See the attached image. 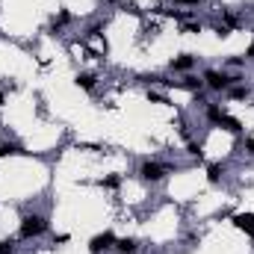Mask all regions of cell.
Here are the masks:
<instances>
[{
    "mask_svg": "<svg viewBox=\"0 0 254 254\" xmlns=\"http://www.w3.org/2000/svg\"><path fill=\"white\" fill-rule=\"evenodd\" d=\"M48 231V219L45 216H24L21 219V240H36V237H42Z\"/></svg>",
    "mask_w": 254,
    "mask_h": 254,
    "instance_id": "cell-1",
    "label": "cell"
},
{
    "mask_svg": "<svg viewBox=\"0 0 254 254\" xmlns=\"http://www.w3.org/2000/svg\"><path fill=\"white\" fill-rule=\"evenodd\" d=\"M243 77H228L225 71H216V68H210L207 74H204V83L213 89V92H225V89H231V86H237Z\"/></svg>",
    "mask_w": 254,
    "mask_h": 254,
    "instance_id": "cell-2",
    "label": "cell"
},
{
    "mask_svg": "<svg viewBox=\"0 0 254 254\" xmlns=\"http://www.w3.org/2000/svg\"><path fill=\"white\" fill-rule=\"evenodd\" d=\"M139 175H142V181H148V184H157V181H163V178L169 175V169H166V166H160V163H142Z\"/></svg>",
    "mask_w": 254,
    "mask_h": 254,
    "instance_id": "cell-3",
    "label": "cell"
},
{
    "mask_svg": "<svg viewBox=\"0 0 254 254\" xmlns=\"http://www.w3.org/2000/svg\"><path fill=\"white\" fill-rule=\"evenodd\" d=\"M110 246H116V234H113V231H104V234L92 237V243H89V252H92V254H101V252H107Z\"/></svg>",
    "mask_w": 254,
    "mask_h": 254,
    "instance_id": "cell-4",
    "label": "cell"
},
{
    "mask_svg": "<svg viewBox=\"0 0 254 254\" xmlns=\"http://www.w3.org/2000/svg\"><path fill=\"white\" fill-rule=\"evenodd\" d=\"M234 225H237L240 231H246L249 237H254V213H237V216H234Z\"/></svg>",
    "mask_w": 254,
    "mask_h": 254,
    "instance_id": "cell-5",
    "label": "cell"
},
{
    "mask_svg": "<svg viewBox=\"0 0 254 254\" xmlns=\"http://www.w3.org/2000/svg\"><path fill=\"white\" fill-rule=\"evenodd\" d=\"M219 127H225L228 133H243V122H240V119H234V116H228V113H222Z\"/></svg>",
    "mask_w": 254,
    "mask_h": 254,
    "instance_id": "cell-6",
    "label": "cell"
},
{
    "mask_svg": "<svg viewBox=\"0 0 254 254\" xmlns=\"http://www.w3.org/2000/svg\"><path fill=\"white\" fill-rule=\"evenodd\" d=\"M195 65V57L192 54H181L178 60H172V71H190Z\"/></svg>",
    "mask_w": 254,
    "mask_h": 254,
    "instance_id": "cell-7",
    "label": "cell"
},
{
    "mask_svg": "<svg viewBox=\"0 0 254 254\" xmlns=\"http://www.w3.org/2000/svg\"><path fill=\"white\" fill-rule=\"evenodd\" d=\"M222 175H225L222 163H210V166H207V181H210V184H219V181H222Z\"/></svg>",
    "mask_w": 254,
    "mask_h": 254,
    "instance_id": "cell-8",
    "label": "cell"
},
{
    "mask_svg": "<svg viewBox=\"0 0 254 254\" xmlns=\"http://www.w3.org/2000/svg\"><path fill=\"white\" fill-rule=\"evenodd\" d=\"M12 154H27L21 145H15V142H0V160L3 157H12Z\"/></svg>",
    "mask_w": 254,
    "mask_h": 254,
    "instance_id": "cell-9",
    "label": "cell"
},
{
    "mask_svg": "<svg viewBox=\"0 0 254 254\" xmlns=\"http://www.w3.org/2000/svg\"><path fill=\"white\" fill-rule=\"evenodd\" d=\"M77 86H80V89H86V92H92V89H95V74H89V71L77 74Z\"/></svg>",
    "mask_w": 254,
    "mask_h": 254,
    "instance_id": "cell-10",
    "label": "cell"
},
{
    "mask_svg": "<svg viewBox=\"0 0 254 254\" xmlns=\"http://www.w3.org/2000/svg\"><path fill=\"white\" fill-rule=\"evenodd\" d=\"M116 249H119V254H133V252H136V240H130V237L116 240Z\"/></svg>",
    "mask_w": 254,
    "mask_h": 254,
    "instance_id": "cell-11",
    "label": "cell"
},
{
    "mask_svg": "<svg viewBox=\"0 0 254 254\" xmlns=\"http://www.w3.org/2000/svg\"><path fill=\"white\" fill-rule=\"evenodd\" d=\"M101 187H104V190H119V187H122V175H107V178L101 181Z\"/></svg>",
    "mask_w": 254,
    "mask_h": 254,
    "instance_id": "cell-12",
    "label": "cell"
},
{
    "mask_svg": "<svg viewBox=\"0 0 254 254\" xmlns=\"http://www.w3.org/2000/svg\"><path fill=\"white\" fill-rule=\"evenodd\" d=\"M181 86H184V89H190V92H201L204 80H198V77H187V80H181Z\"/></svg>",
    "mask_w": 254,
    "mask_h": 254,
    "instance_id": "cell-13",
    "label": "cell"
},
{
    "mask_svg": "<svg viewBox=\"0 0 254 254\" xmlns=\"http://www.w3.org/2000/svg\"><path fill=\"white\" fill-rule=\"evenodd\" d=\"M219 119H222V110L216 104H207V122L210 125H219Z\"/></svg>",
    "mask_w": 254,
    "mask_h": 254,
    "instance_id": "cell-14",
    "label": "cell"
},
{
    "mask_svg": "<svg viewBox=\"0 0 254 254\" xmlns=\"http://www.w3.org/2000/svg\"><path fill=\"white\" fill-rule=\"evenodd\" d=\"M231 98H234V101H246V98H249V89L237 83V86H231Z\"/></svg>",
    "mask_w": 254,
    "mask_h": 254,
    "instance_id": "cell-15",
    "label": "cell"
},
{
    "mask_svg": "<svg viewBox=\"0 0 254 254\" xmlns=\"http://www.w3.org/2000/svg\"><path fill=\"white\" fill-rule=\"evenodd\" d=\"M187 151H190L192 157H198V160H204V148H201L198 142H190V148H187Z\"/></svg>",
    "mask_w": 254,
    "mask_h": 254,
    "instance_id": "cell-16",
    "label": "cell"
},
{
    "mask_svg": "<svg viewBox=\"0 0 254 254\" xmlns=\"http://www.w3.org/2000/svg\"><path fill=\"white\" fill-rule=\"evenodd\" d=\"M68 21H71V12H68V9H63V12L57 15V21H54V27H63V24H68Z\"/></svg>",
    "mask_w": 254,
    "mask_h": 254,
    "instance_id": "cell-17",
    "label": "cell"
},
{
    "mask_svg": "<svg viewBox=\"0 0 254 254\" xmlns=\"http://www.w3.org/2000/svg\"><path fill=\"white\" fill-rule=\"evenodd\" d=\"M0 254H15V243L12 240H3L0 243Z\"/></svg>",
    "mask_w": 254,
    "mask_h": 254,
    "instance_id": "cell-18",
    "label": "cell"
},
{
    "mask_svg": "<svg viewBox=\"0 0 254 254\" xmlns=\"http://www.w3.org/2000/svg\"><path fill=\"white\" fill-rule=\"evenodd\" d=\"M163 15H169V18H178V21H184V18H187V12H181V9H163Z\"/></svg>",
    "mask_w": 254,
    "mask_h": 254,
    "instance_id": "cell-19",
    "label": "cell"
},
{
    "mask_svg": "<svg viewBox=\"0 0 254 254\" xmlns=\"http://www.w3.org/2000/svg\"><path fill=\"white\" fill-rule=\"evenodd\" d=\"M89 33H92V36H104V24H95V27H92Z\"/></svg>",
    "mask_w": 254,
    "mask_h": 254,
    "instance_id": "cell-20",
    "label": "cell"
},
{
    "mask_svg": "<svg viewBox=\"0 0 254 254\" xmlns=\"http://www.w3.org/2000/svg\"><path fill=\"white\" fill-rule=\"evenodd\" d=\"M246 154H252V157H254V139H252V136L246 139Z\"/></svg>",
    "mask_w": 254,
    "mask_h": 254,
    "instance_id": "cell-21",
    "label": "cell"
},
{
    "mask_svg": "<svg viewBox=\"0 0 254 254\" xmlns=\"http://www.w3.org/2000/svg\"><path fill=\"white\" fill-rule=\"evenodd\" d=\"M187 33H201V24H187Z\"/></svg>",
    "mask_w": 254,
    "mask_h": 254,
    "instance_id": "cell-22",
    "label": "cell"
},
{
    "mask_svg": "<svg viewBox=\"0 0 254 254\" xmlns=\"http://www.w3.org/2000/svg\"><path fill=\"white\" fill-rule=\"evenodd\" d=\"M175 3H184V6H198L201 0H175Z\"/></svg>",
    "mask_w": 254,
    "mask_h": 254,
    "instance_id": "cell-23",
    "label": "cell"
},
{
    "mask_svg": "<svg viewBox=\"0 0 254 254\" xmlns=\"http://www.w3.org/2000/svg\"><path fill=\"white\" fill-rule=\"evenodd\" d=\"M249 60H254V42H252V48H249V54H246Z\"/></svg>",
    "mask_w": 254,
    "mask_h": 254,
    "instance_id": "cell-24",
    "label": "cell"
},
{
    "mask_svg": "<svg viewBox=\"0 0 254 254\" xmlns=\"http://www.w3.org/2000/svg\"><path fill=\"white\" fill-rule=\"evenodd\" d=\"M3 101H6V95H3V89H0V107H3Z\"/></svg>",
    "mask_w": 254,
    "mask_h": 254,
    "instance_id": "cell-25",
    "label": "cell"
},
{
    "mask_svg": "<svg viewBox=\"0 0 254 254\" xmlns=\"http://www.w3.org/2000/svg\"><path fill=\"white\" fill-rule=\"evenodd\" d=\"M110 3H125V0H110Z\"/></svg>",
    "mask_w": 254,
    "mask_h": 254,
    "instance_id": "cell-26",
    "label": "cell"
}]
</instances>
